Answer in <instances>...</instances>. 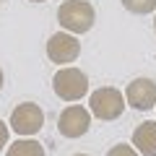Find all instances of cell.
<instances>
[{
	"label": "cell",
	"mask_w": 156,
	"mask_h": 156,
	"mask_svg": "<svg viewBox=\"0 0 156 156\" xmlns=\"http://www.w3.org/2000/svg\"><path fill=\"white\" fill-rule=\"evenodd\" d=\"M57 21L65 29L68 34H86L96 21L94 5L86 3V0H65L60 8H57Z\"/></svg>",
	"instance_id": "cell-1"
},
{
	"label": "cell",
	"mask_w": 156,
	"mask_h": 156,
	"mask_svg": "<svg viewBox=\"0 0 156 156\" xmlns=\"http://www.w3.org/2000/svg\"><path fill=\"white\" fill-rule=\"evenodd\" d=\"M52 89H55L57 99L78 101V99H83L86 91H89V76L73 65H65L52 76Z\"/></svg>",
	"instance_id": "cell-2"
},
{
	"label": "cell",
	"mask_w": 156,
	"mask_h": 156,
	"mask_svg": "<svg viewBox=\"0 0 156 156\" xmlns=\"http://www.w3.org/2000/svg\"><path fill=\"white\" fill-rule=\"evenodd\" d=\"M125 112V96L115 86H101L89 96V115L99 117L104 122H112Z\"/></svg>",
	"instance_id": "cell-3"
},
{
	"label": "cell",
	"mask_w": 156,
	"mask_h": 156,
	"mask_svg": "<svg viewBox=\"0 0 156 156\" xmlns=\"http://www.w3.org/2000/svg\"><path fill=\"white\" fill-rule=\"evenodd\" d=\"M91 128V115L83 104H70L57 117V130L62 138H81Z\"/></svg>",
	"instance_id": "cell-4"
},
{
	"label": "cell",
	"mask_w": 156,
	"mask_h": 156,
	"mask_svg": "<svg viewBox=\"0 0 156 156\" xmlns=\"http://www.w3.org/2000/svg\"><path fill=\"white\" fill-rule=\"evenodd\" d=\"M42 125H44L42 107L34 104V101H23V104H18L11 112V125L8 128H13L18 135H34L42 130Z\"/></svg>",
	"instance_id": "cell-5"
},
{
	"label": "cell",
	"mask_w": 156,
	"mask_h": 156,
	"mask_svg": "<svg viewBox=\"0 0 156 156\" xmlns=\"http://www.w3.org/2000/svg\"><path fill=\"white\" fill-rule=\"evenodd\" d=\"M78 55H81V42H78L73 34L68 31H57L50 37V42H47V57H50L52 62H57V65L65 68L68 62H76Z\"/></svg>",
	"instance_id": "cell-6"
},
{
	"label": "cell",
	"mask_w": 156,
	"mask_h": 156,
	"mask_svg": "<svg viewBox=\"0 0 156 156\" xmlns=\"http://www.w3.org/2000/svg\"><path fill=\"white\" fill-rule=\"evenodd\" d=\"M125 99L138 112L154 109L156 107V81H151V78H135V81H130L128 89H125Z\"/></svg>",
	"instance_id": "cell-7"
},
{
	"label": "cell",
	"mask_w": 156,
	"mask_h": 156,
	"mask_svg": "<svg viewBox=\"0 0 156 156\" xmlns=\"http://www.w3.org/2000/svg\"><path fill=\"white\" fill-rule=\"evenodd\" d=\"M133 146L138 156H156V120H146L133 130Z\"/></svg>",
	"instance_id": "cell-8"
},
{
	"label": "cell",
	"mask_w": 156,
	"mask_h": 156,
	"mask_svg": "<svg viewBox=\"0 0 156 156\" xmlns=\"http://www.w3.org/2000/svg\"><path fill=\"white\" fill-rule=\"evenodd\" d=\"M5 156H47L44 154V146L34 138H18L16 143L8 148Z\"/></svg>",
	"instance_id": "cell-9"
},
{
	"label": "cell",
	"mask_w": 156,
	"mask_h": 156,
	"mask_svg": "<svg viewBox=\"0 0 156 156\" xmlns=\"http://www.w3.org/2000/svg\"><path fill=\"white\" fill-rule=\"evenodd\" d=\"M130 13H151L156 11V0H120Z\"/></svg>",
	"instance_id": "cell-10"
},
{
	"label": "cell",
	"mask_w": 156,
	"mask_h": 156,
	"mask_svg": "<svg viewBox=\"0 0 156 156\" xmlns=\"http://www.w3.org/2000/svg\"><path fill=\"white\" fill-rule=\"evenodd\" d=\"M107 156H138V151L133 146H128V143H117V146H112L107 151Z\"/></svg>",
	"instance_id": "cell-11"
},
{
	"label": "cell",
	"mask_w": 156,
	"mask_h": 156,
	"mask_svg": "<svg viewBox=\"0 0 156 156\" xmlns=\"http://www.w3.org/2000/svg\"><path fill=\"white\" fill-rule=\"evenodd\" d=\"M8 133H11V128H8V125L0 120V151L8 146Z\"/></svg>",
	"instance_id": "cell-12"
},
{
	"label": "cell",
	"mask_w": 156,
	"mask_h": 156,
	"mask_svg": "<svg viewBox=\"0 0 156 156\" xmlns=\"http://www.w3.org/2000/svg\"><path fill=\"white\" fill-rule=\"evenodd\" d=\"M3 81H5V76H3V70H0V89H3Z\"/></svg>",
	"instance_id": "cell-13"
},
{
	"label": "cell",
	"mask_w": 156,
	"mask_h": 156,
	"mask_svg": "<svg viewBox=\"0 0 156 156\" xmlns=\"http://www.w3.org/2000/svg\"><path fill=\"white\" fill-rule=\"evenodd\" d=\"M73 156H89V154H73Z\"/></svg>",
	"instance_id": "cell-14"
},
{
	"label": "cell",
	"mask_w": 156,
	"mask_h": 156,
	"mask_svg": "<svg viewBox=\"0 0 156 156\" xmlns=\"http://www.w3.org/2000/svg\"><path fill=\"white\" fill-rule=\"evenodd\" d=\"M31 3H44V0H31Z\"/></svg>",
	"instance_id": "cell-15"
},
{
	"label": "cell",
	"mask_w": 156,
	"mask_h": 156,
	"mask_svg": "<svg viewBox=\"0 0 156 156\" xmlns=\"http://www.w3.org/2000/svg\"><path fill=\"white\" fill-rule=\"evenodd\" d=\"M154 31H156V18H154Z\"/></svg>",
	"instance_id": "cell-16"
},
{
	"label": "cell",
	"mask_w": 156,
	"mask_h": 156,
	"mask_svg": "<svg viewBox=\"0 0 156 156\" xmlns=\"http://www.w3.org/2000/svg\"><path fill=\"white\" fill-rule=\"evenodd\" d=\"M0 3H3V0H0Z\"/></svg>",
	"instance_id": "cell-17"
}]
</instances>
